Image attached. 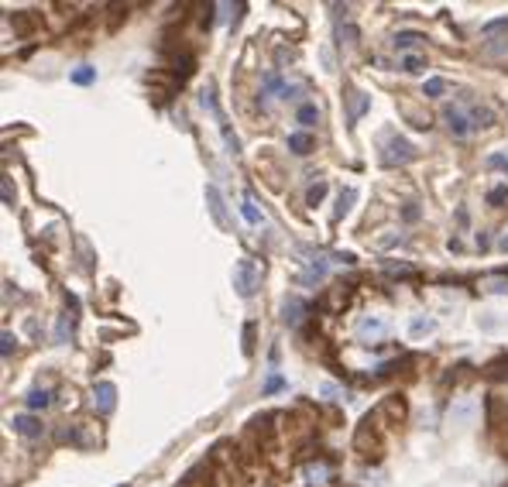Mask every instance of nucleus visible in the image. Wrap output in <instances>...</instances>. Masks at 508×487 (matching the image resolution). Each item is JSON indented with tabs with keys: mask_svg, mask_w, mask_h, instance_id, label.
Here are the masks:
<instances>
[{
	"mask_svg": "<svg viewBox=\"0 0 508 487\" xmlns=\"http://www.w3.org/2000/svg\"><path fill=\"white\" fill-rule=\"evenodd\" d=\"M11 426H14V433L25 439H38L45 433V426H42V419H35V415H14L11 419Z\"/></svg>",
	"mask_w": 508,
	"mask_h": 487,
	"instance_id": "nucleus-13",
	"label": "nucleus"
},
{
	"mask_svg": "<svg viewBox=\"0 0 508 487\" xmlns=\"http://www.w3.org/2000/svg\"><path fill=\"white\" fill-rule=\"evenodd\" d=\"M69 79H73L76 86H89V82L97 79V69H93V66H80V69H73V73H69Z\"/></svg>",
	"mask_w": 508,
	"mask_h": 487,
	"instance_id": "nucleus-20",
	"label": "nucleus"
},
{
	"mask_svg": "<svg viewBox=\"0 0 508 487\" xmlns=\"http://www.w3.org/2000/svg\"><path fill=\"white\" fill-rule=\"evenodd\" d=\"M484 374H488L491 381H508V357H502V360H491V364L484 367Z\"/></svg>",
	"mask_w": 508,
	"mask_h": 487,
	"instance_id": "nucleus-19",
	"label": "nucleus"
},
{
	"mask_svg": "<svg viewBox=\"0 0 508 487\" xmlns=\"http://www.w3.org/2000/svg\"><path fill=\"white\" fill-rule=\"evenodd\" d=\"M258 268H254V261H237V268H234V288H237V295L241 299H251L254 292H258Z\"/></svg>",
	"mask_w": 508,
	"mask_h": 487,
	"instance_id": "nucleus-3",
	"label": "nucleus"
},
{
	"mask_svg": "<svg viewBox=\"0 0 508 487\" xmlns=\"http://www.w3.org/2000/svg\"><path fill=\"white\" fill-rule=\"evenodd\" d=\"M419 42H423L419 31H399L392 45H395V51H405V49H412V45H419Z\"/></svg>",
	"mask_w": 508,
	"mask_h": 487,
	"instance_id": "nucleus-18",
	"label": "nucleus"
},
{
	"mask_svg": "<svg viewBox=\"0 0 508 487\" xmlns=\"http://www.w3.org/2000/svg\"><path fill=\"white\" fill-rule=\"evenodd\" d=\"M402 220H409V223H412V220H419V206L409 203L405 209H402Z\"/></svg>",
	"mask_w": 508,
	"mask_h": 487,
	"instance_id": "nucleus-32",
	"label": "nucleus"
},
{
	"mask_svg": "<svg viewBox=\"0 0 508 487\" xmlns=\"http://www.w3.org/2000/svg\"><path fill=\"white\" fill-rule=\"evenodd\" d=\"M4 203L14 206V192H11V179H4Z\"/></svg>",
	"mask_w": 508,
	"mask_h": 487,
	"instance_id": "nucleus-35",
	"label": "nucleus"
},
{
	"mask_svg": "<svg viewBox=\"0 0 508 487\" xmlns=\"http://www.w3.org/2000/svg\"><path fill=\"white\" fill-rule=\"evenodd\" d=\"M306 302H302V299H299V295H289V299H285V302H282V323H285V326H302V319H306Z\"/></svg>",
	"mask_w": 508,
	"mask_h": 487,
	"instance_id": "nucleus-10",
	"label": "nucleus"
},
{
	"mask_svg": "<svg viewBox=\"0 0 508 487\" xmlns=\"http://www.w3.org/2000/svg\"><path fill=\"white\" fill-rule=\"evenodd\" d=\"M11 350H14V336L4 333V357H11Z\"/></svg>",
	"mask_w": 508,
	"mask_h": 487,
	"instance_id": "nucleus-36",
	"label": "nucleus"
},
{
	"mask_svg": "<svg viewBox=\"0 0 508 487\" xmlns=\"http://www.w3.org/2000/svg\"><path fill=\"white\" fill-rule=\"evenodd\" d=\"M402 69L416 76V73H423V69H426V58H423V55H405V58H402Z\"/></svg>",
	"mask_w": 508,
	"mask_h": 487,
	"instance_id": "nucleus-24",
	"label": "nucleus"
},
{
	"mask_svg": "<svg viewBox=\"0 0 508 487\" xmlns=\"http://www.w3.org/2000/svg\"><path fill=\"white\" fill-rule=\"evenodd\" d=\"M443 121H447V128L454 137H467L471 130H474V121H471V113L464 110V106H447L443 110Z\"/></svg>",
	"mask_w": 508,
	"mask_h": 487,
	"instance_id": "nucleus-6",
	"label": "nucleus"
},
{
	"mask_svg": "<svg viewBox=\"0 0 508 487\" xmlns=\"http://www.w3.org/2000/svg\"><path fill=\"white\" fill-rule=\"evenodd\" d=\"M244 354H247V357L254 354V323L244 326Z\"/></svg>",
	"mask_w": 508,
	"mask_h": 487,
	"instance_id": "nucleus-29",
	"label": "nucleus"
},
{
	"mask_svg": "<svg viewBox=\"0 0 508 487\" xmlns=\"http://www.w3.org/2000/svg\"><path fill=\"white\" fill-rule=\"evenodd\" d=\"M498 247H502V251H508V233L502 237V240H498Z\"/></svg>",
	"mask_w": 508,
	"mask_h": 487,
	"instance_id": "nucleus-37",
	"label": "nucleus"
},
{
	"mask_svg": "<svg viewBox=\"0 0 508 487\" xmlns=\"http://www.w3.org/2000/svg\"><path fill=\"white\" fill-rule=\"evenodd\" d=\"M378 422H381L378 415H368V419L361 422V429L354 433V450H357L361 457H368V460H378L381 450H385V443H381V426H378Z\"/></svg>",
	"mask_w": 508,
	"mask_h": 487,
	"instance_id": "nucleus-1",
	"label": "nucleus"
},
{
	"mask_svg": "<svg viewBox=\"0 0 508 487\" xmlns=\"http://www.w3.org/2000/svg\"><path fill=\"white\" fill-rule=\"evenodd\" d=\"M25 402H27V409H45V405H49V391H38V388H35Z\"/></svg>",
	"mask_w": 508,
	"mask_h": 487,
	"instance_id": "nucleus-26",
	"label": "nucleus"
},
{
	"mask_svg": "<svg viewBox=\"0 0 508 487\" xmlns=\"http://www.w3.org/2000/svg\"><path fill=\"white\" fill-rule=\"evenodd\" d=\"M478 323H481V330H498V326H502V319H495V312H488V316L478 319Z\"/></svg>",
	"mask_w": 508,
	"mask_h": 487,
	"instance_id": "nucleus-30",
	"label": "nucleus"
},
{
	"mask_svg": "<svg viewBox=\"0 0 508 487\" xmlns=\"http://www.w3.org/2000/svg\"><path fill=\"white\" fill-rule=\"evenodd\" d=\"M295 121H299L302 128H313V124H320V110H316V103H302V106L295 110Z\"/></svg>",
	"mask_w": 508,
	"mask_h": 487,
	"instance_id": "nucleus-16",
	"label": "nucleus"
},
{
	"mask_svg": "<svg viewBox=\"0 0 508 487\" xmlns=\"http://www.w3.org/2000/svg\"><path fill=\"white\" fill-rule=\"evenodd\" d=\"M93 405H97V412L110 415L113 405H117V388L110 385V381H100V385L93 388Z\"/></svg>",
	"mask_w": 508,
	"mask_h": 487,
	"instance_id": "nucleus-12",
	"label": "nucleus"
},
{
	"mask_svg": "<svg viewBox=\"0 0 508 487\" xmlns=\"http://www.w3.org/2000/svg\"><path fill=\"white\" fill-rule=\"evenodd\" d=\"M117 487H128V484H117Z\"/></svg>",
	"mask_w": 508,
	"mask_h": 487,
	"instance_id": "nucleus-38",
	"label": "nucleus"
},
{
	"mask_svg": "<svg viewBox=\"0 0 508 487\" xmlns=\"http://www.w3.org/2000/svg\"><path fill=\"white\" fill-rule=\"evenodd\" d=\"M508 199V185H498V189H491V192H488V203L491 206H502Z\"/></svg>",
	"mask_w": 508,
	"mask_h": 487,
	"instance_id": "nucleus-28",
	"label": "nucleus"
},
{
	"mask_svg": "<svg viewBox=\"0 0 508 487\" xmlns=\"http://www.w3.org/2000/svg\"><path fill=\"white\" fill-rule=\"evenodd\" d=\"M354 196H357L354 189L340 192V199H337V209H333V220H344V216H347V213H350V203H354Z\"/></svg>",
	"mask_w": 508,
	"mask_h": 487,
	"instance_id": "nucleus-21",
	"label": "nucleus"
},
{
	"mask_svg": "<svg viewBox=\"0 0 508 487\" xmlns=\"http://www.w3.org/2000/svg\"><path fill=\"white\" fill-rule=\"evenodd\" d=\"M484 412H488V426H491V433H505L508 429V402L505 398L491 395L488 405H484Z\"/></svg>",
	"mask_w": 508,
	"mask_h": 487,
	"instance_id": "nucleus-7",
	"label": "nucleus"
},
{
	"mask_svg": "<svg viewBox=\"0 0 508 487\" xmlns=\"http://www.w3.org/2000/svg\"><path fill=\"white\" fill-rule=\"evenodd\" d=\"M381 165H409L416 161V148L399 134H381Z\"/></svg>",
	"mask_w": 508,
	"mask_h": 487,
	"instance_id": "nucleus-2",
	"label": "nucleus"
},
{
	"mask_svg": "<svg viewBox=\"0 0 508 487\" xmlns=\"http://www.w3.org/2000/svg\"><path fill=\"white\" fill-rule=\"evenodd\" d=\"M323 196H326V182H316V185H309V192H306V203H309V206H320Z\"/></svg>",
	"mask_w": 508,
	"mask_h": 487,
	"instance_id": "nucleus-25",
	"label": "nucleus"
},
{
	"mask_svg": "<svg viewBox=\"0 0 508 487\" xmlns=\"http://www.w3.org/2000/svg\"><path fill=\"white\" fill-rule=\"evenodd\" d=\"M206 206H210V213H213L216 227H220V230H230V216H227V209H223V196H220L216 185H206Z\"/></svg>",
	"mask_w": 508,
	"mask_h": 487,
	"instance_id": "nucleus-11",
	"label": "nucleus"
},
{
	"mask_svg": "<svg viewBox=\"0 0 508 487\" xmlns=\"http://www.w3.org/2000/svg\"><path fill=\"white\" fill-rule=\"evenodd\" d=\"M375 415L378 419H385L388 426H399L402 419H405V398H402V395H388V398L375 409Z\"/></svg>",
	"mask_w": 508,
	"mask_h": 487,
	"instance_id": "nucleus-8",
	"label": "nucleus"
},
{
	"mask_svg": "<svg viewBox=\"0 0 508 487\" xmlns=\"http://www.w3.org/2000/svg\"><path fill=\"white\" fill-rule=\"evenodd\" d=\"M474 419H478V398H471V395L454 398V405H450V426H454V429H471Z\"/></svg>",
	"mask_w": 508,
	"mask_h": 487,
	"instance_id": "nucleus-4",
	"label": "nucleus"
},
{
	"mask_svg": "<svg viewBox=\"0 0 508 487\" xmlns=\"http://www.w3.org/2000/svg\"><path fill=\"white\" fill-rule=\"evenodd\" d=\"M73 333V316L66 312V316H58V326H55V343H66Z\"/></svg>",
	"mask_w": 508,
	"mask_h": 487,
	"instance_id": "nucleus-23",
	"label": "nucleus"
},
{
	"mask_svg": "<svg viewBox=\"0 0 508 487\" xmlns=\"http://www.w3.org/2000/svg\"><path fill=\"white\" fill-rule=\"evenodd\" d=\"M488 168H505L508 172V158L505 154H491V158H488Z\"/></svg>",
	"mask_w": 508,
	"mask_h": 487,
	"instance_id": "nucleus-31",
	"label": "nucleus"
},
{
	"mask_svg": "<svg viewBox=\"0 0 508 487\" xmlns=\"http://www.w3.org/2000/svg\"><path fill=\"white\" fill-rule=\"evenodd\" d=\"M433 330H436V319H423V316H419V319L409 323V333L412 336H426V333H433Z\"/></svg>",
	"mask_w": 508,
	"mask_h": 487,
	"instance_id": "nucleus-22",
	"label": "nucleus"
},
{
	"mask_svg": "<svg viewBox=\"0 0 508 487\" xmlns=\"http://www.w3.org/2000/svg\"><path fill=\"white\" fill-rule=\"evenodd\" d=\"M488 292H508V282L505 278H491V282H488Z\"/></svg>",
	"mask_w": 508,
	"mask_h": 487,
	"instance_id": "nucleus-34",
	"label": "nucleus"
},
{
	"mask_svg": "<svg viewBox=\"0 0 508 487\" xmlns=\"http://www.w3.org/2000/svg\"><path fill=\"white\" fill-rule=\"evenodd\" d=\"M385 333H388V319H381V316H364V319L357 323V340H361V343L381 340Z\"/></svg>",
	"mask_w": 508,
	"mask_h": 487,
	"instance_id": "nucleus-9",
	"label": "nucleus"
},
{
	"mask_svg": "<svg viewBox=\"0 0 508 487\" xmlns=\"http://www.w3.org/2000/svg\"><path fill=\"white\" fill-rule=\"evenodd\" d=\"M278 388H282V378H278V374H271V378L265 381V395H271V391H278Z\"/></svg>",
	"mask_w": 508,
	"mask_h": 487,
	"instance_id": "nucleus-33",
	"label": "nucleus"
},
{
	"mask_svg": "<svg viewBox=\"0 0 508 487\" xmlns=\"http://www.w3.org/2000/svg\"><path fill=\"white\" fill-rule=\"evenodd\" d=\"M344 100H347V121L350 124H357V121L371 110V97H368L364 90H357V86H344Z\"/></svg>",
	"mask_w": 508,
	"mask_h": 487,
	"instance_id": "nucleus-5",
	"label": "nucleus"
},
{
	"mask_svg": "<svg viewBox=\"0 0 508 487\" xmlns=\"http://www.w3.org/2000/svg\"><path fill=\"white\" fill-rule=\"evenodd\" d=\"M313 148H316L313 134H306V130H295V134H289V152H295V154H309Z\"/></svg>",
	"mask_w": 508,
	"mask_h": 487,
	"instance_id": "nucleus-15",
	"label": "nucleus"
},
{
	"mask_svg": "<svg viewBox=\"0 0 508 487\" xmlns=\"http://www.w3.org/2000/svg\"><path fill=\"white\" fill-rule=\"evenodd\" d=\"M241 213H244V220H247L251 227H261V223H265L261 209L254 206V199H251V196H244V199H241Z\"/></svg>",
	"mask_w": 508,
	"mask_h": 487,
	"instance_id": "nucleus-17",
	"label": "nucleus"
},
{
	"mask_svg": "<svg viewBox=\"0 0 508 487\" xmlns=\"http://www.w3.org/2000/svg\"><path fill=\"white\" fill-rule=\"evenodd\" d=\"M443 90H447V82H443V79H426V86H423V93H426V97H440Z\"/></svg>",
	"mask_w": 508,
	"mask_h": 487,
	"instance_id": "nucleus-27",
	"label": "nucleus"
},
{
	"mask_svg": "<svg viewBox=\"0 0 508 487\" xmlns=\"http://www.w3.org/2000/svg\"><path fill=\"white\" fill-rule=\"evenodd\" d=\"M38 25H42V18H38V14H31V11H18V14L11 18V27H14V35H21V38H25V35H31V31H35Z\"/></svg>",
	"mask_w": 508,
	"mask_h": 487,
	"instance_id": "nucleus-14",
	"label": "nucleus"
}]
</instances>
